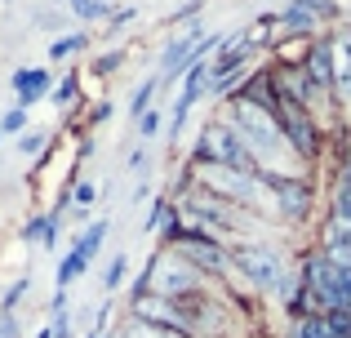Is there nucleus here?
Segmentation results:
<instances>
[{
    "label": "nucleus",
    "instance_id": "f257e3e1",
    "mask_svg": "<svg viewBox=\"0 0 351 338\" xmlns=\"http://www.w3.org/2000/svg\"><path fill=\"white\" fill-rule=\"evenodd\" d=\"M205 271L196 267V263H187L178 250H160L152 254V263H147V271L138 276V294H156V298H173V303H182V298H200L205 294Z\"/></svg>",
    "mask_w": 351,
    "mask_h": 338
},
{
    "label": "nucleus",
    "instance_id": "f03ea898",
    "mask_svg": "<svg viewBox=\"0 0 351 338\" xmlns=\"http://www.w3.org/2000/svg\"><path fill=\"white\" fill-rule=\"evenodd\" d=\"M302 289H307L311 307L320 316L329 312H351V271H343L338 263H329L320 250H311L302 258Z\"/></svg>",
    "mask_w": 351,
    "mask_h": 338
},
{
    "label": "nucleus",
    "instance_id": "7ed1b4c3",
    "mask_svg": "<svg viewBox=\"0 0 351 338\" xmlns=\"http://www.w3.org/2000/svg\"><path fill=\"white\" fill-rule=\"evenodd\" d=\"M169 245H173V250H178L187 263H196L205 276H218V271L232 267V254L218 245L214 232H200V227H182V223H178V232L169 236Z\"/></svg>",
    "mask_w": 351,
    "mask_h": 338
},
{
    "label": "nucleus",
    "instance_id": "20e7f679",
    "mask_svg": "<svg viewBox=\"0 0 351 338\" xmlns=\"http://www.w3.org/2000/svg\"><path fill=\"white\" fill-rule=\"evenodd\" d=\"M236 263L240 271H245L249 280H254V289H271V294L289 298V271H285V258L276 250H267V245H245V250H236Z\"/></svg>",
    "mask_w": 351,
    "mask_h": 338
},
{
    "label": "nucleus",
    "instance_id": "39448f33",
    "mask_svg": "<svg viewBox=\"0 0 351 338\" xmlns=\"http://www.w3.org/2000/svg\"><path fill=\"white\" fill-rule=\"evenodd\" d=\"M276 125H280V138L289 143L302 160H316L320 156V130H316V121H311V112L302 103L280 98V103H276Z\"/></svg>",
    "mask_w": 351,
    "mask_h": 338
},
{
    "label": "nucleus",
    "instance_id": "423d86ee",
    "mask_svg": "<svg viewBox=\"0 0 351 338\" xmlns=\"http://www.w3.org/2000/svg\"><path fill=\"white\" fill-rule=\"evenodd\" d=\"M200 165H236V169H254L245 138L236 134V125H209L200 134Z\"/></svg>",
    "mask_w": 351,
    "mask_h": 338
},
{
    "label": "nucleus",
    "instance_id": "0eeeda50",
    "mask_svg": "<svg viewBox=\"0 0 351 338\" xmlns=\"http://www.w3.org/2000/svg\"><path fill=\"white\" fill-rule=\"evenodd\" d=\"M271 182V209L280 218H289V223H302V218L311 214V182L307 178H267Z\"/></svg>",
    "mask_w": 351,
    "mask_h": 338
},
{
    "label": "nucleus",
    "instance_id": "6e6552de",
    "mask_svg": "<svg viewBox=\"0 0 351 338\" xmlns=\"http://www.w3.org/2000/svg\"><path fill=\"white\" fill-rule=\"evenodd\" d=\"M307 80H311V89L316 94H325V98H334V53H329V40H316L307 49Z\"/></svg>",
    "mask_w": 351,
    "mask_h": 338
},
{
    "label": "nucleus",
    "instance_id": "1a4fd4ad",
    "mask_svg": "<svg viewBox=\"0 0 351 338\" xmlns=\"http://www.w3.org/2000/svg\"><path fill=\"white\" fill-rule=\"evenodd\" d=\"M329 53H334V98L351 107V36H334Z\"/></svg>",
    "mask_w": 351,
    "mask_h": 338
},
{
    "label": "nucleus",
    "instance_id": "9d476101",
    "mask_svg": "<svg viewBox=\"0 0 351 338\" xmlns=\"http://www.w3.org/2000/svg\"><path fill=\"white\" fill-rule=\"evenodd\" d=\"M98 241H103V227H89V232H85V241H80V245H76V254H71V258H67V263H62V271H58V280H62V285H67V280H71V276H80V271H85V267H89V258H94V250H98Z\"/></svg>",
    "mask_w": 351,
    "mask_h": 338
},
{
    "label": "nucleus",
    "instance_id": "9b49d317",
    "mask_svg": "<svg viewBox=\"0 0 351 338\" xmlns=\"http://www.w3.org/2000/svg\"><path fill=\"white\" fill-rule=\"evenodd\" d=\"M14 89H18V107L36 103V98L49 94V71H18V76H14Z\"/></svg>",
    "mask_w": 351,
    "mask_h": 338
},
{
    "label": "nucleus",
    "instance_id": "f8f14e48",
    "mask_svg": "<svg viewBox=\"0 0 351 338\" xmlns=\"http://www.w3.org/2000/svg\"><path fill=\"white\" fill-rule=\"evenodd\" d=\"M298 338H334V334H329V321H325V316H302V321H298Z\"/></svg>",
    "mask_w": 351,
    "mask_h": 338
},
{
    "label": "nucleus",
    "instance_id": "ddd939ff",
    "mask_svg": "<svg viewBox=\"0 0 351 338\" xmlns=\"http://www.w3.org/2000/svg\"><path fill=\"white\" fill-rule=\"evenodd\" d=\"M120 338H182V334H169V330H156V325L134 321V325H125V334H120Z\"/></svg>",
    "mask_w": 351,
    "mask_h": 338
},
{
    "label": "nucleus",
    "instance_id": "4468645a",
    "mask_svg": "<svg viewBox=\"0 0 351 338\" xmlns=\"http://www.w3.org/2000/svg\"><path fill=\"white\" fill-rule=\"evenodd\" d=\"M325 321H329V334L334 338H351V312H329Z\"/></svg>",
    "mask_w": 351,
    "mask_h": 338
},
{
    "label": "nucleus",
    "instance_id": "2eb2a0df",
    "mask_svg": "<svg viewBox=\"0 0 351 338\" xmlns=\"http://www.w3.org/2000/svg\"><path fill=\"white\" fill-rule=\"evenodd\" d=\"M71 49H85V36H62V40H53V58H67Z\"/></svg>",
    "mask_w": 351,
    "mask_h": 338
},
{
    "label": "nucleus",
    "instance_id": "dca6fc26",
    "mask_svg": "<svg viewBox=\"0 0 351 338\" xmlns=\"http://www.w3.org/2000/svg\"><path fill=\"white\" fill-rule=\"evenodd\" d=\"M71 9H76L80 18H103V5H98V0H71Z\"/></svg>",
    "mask_w": 351,
    "mask_h": 338
},
{
    "label": "nucleus",
    "instance_id": "f3484780",
    "mask_svg": "<svg viewBox=\"0 0 351 338\" xmlns=\"http://www.w3.org/2000/svg\"><path fill=\"white\" fill-rule=\"evenodd\" d=\"M152 94H156V80H147V85H143V89L134 94V112H143V107L152 103Z\"/></svg>",
    "mask_w": 351,
    "mask_h": 338
},
{
    "label": "nucleus",
    "instance_id": "a211bd4d",
    "mask_svg": "<svg viewBox=\"0 0 351 338\" xmlns=\"http://www.w3.org/2000/svg\"><path fill=\"white\" fill-rule=\"evenodd\" d=\"M23 125H27V112H23V107L5 116V134H18V130H23Z\"/></svg>",
    "mask_w": 351,
    "mask_h": 338
},
{
    "label": "nucleus",
    "instance_id": "6ab92c4d",
    "mask_svg": "<svg viewBox=\"0 0 351 338\" xmlns=\"http://www.w3.org/2000/svg\"><path fill=\"white\" fill-rule=\"evenodd\" d=\"M120 276H125V258H112V267H107V289H116Z\"/></svg>",
    "mask_w": 351,
    "mask_h": 338
},
{
    "label": "nucleus",
    "instance_id": "aec40b11",
    "mask_svg": "<svg viewBox=\"0 0 351 338\" xmlns=\"http://www.w3.org/2000/svg\"><path fill=\"white\" fill-rule=\"evenodd\" d=\"M138 130H143V134H156V130H160V116H156V112H147L143 121H138Z\"/></svg>",
    "mask_w": 351,
    "mask_h": 338
},
{
    "label": "nucleus",
    "instance_id": "412c9836",
    "mask_svg": "<svg viewBox=\"0 0 351 338\" xmlns=\"http://www.w3.org/2000/svg\"><path fill=\"white\" fill-rule=\"evenodd\" d=\"M343 173H351V138H347V156H343Z\"/></svg>",
    "mask_w": 351,
    "mask_h": 338
},
{
    "label": "nucleus",
    "instance_id": "4be33fe9",
    "mask_svg": "<svg viewBox=\"0 0 351 338\" xmlns=\"http://www.w3.org/2000/svg\"><path fill=\"white\" fill-rule=\"evenodd\" d=\"M94 338H98V334H94Z\"/></svg>",
    "mask_w": 351,
    "mask_h": 338
}]
</instances>
